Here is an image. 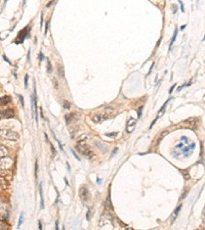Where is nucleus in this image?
<instances>
[{"label":"nucleus","mask_w":205,"mask_h":230,"mask_svg":"<svg viewBox=\"0 0 205 230\" xmlns=\"http://www.w3.org/2000/svg\"><path fill=\"white\" fill-rule=\"evenodd\" d=\"M76 149L80 152L82 156H85V158L91 159L92 156H94V152H92V150L90 149L89 146H87V145H86L82 140L79 141V144L76 146Z\"/></svg>","instance_id":"1"},{"label":"nucleus","mask_w":205,"mask_h":230,"mask_svg":"<svg viewBox=\"0 0 205 230\" xmlns=\"http://www.w3.org/2000/svg\"><path fill=\"white\" fill-rule=\"evenodd\" d=\"M0 136L4 139H8V140H18L20 137L17 132L7 130V129H0Z\"/></svg>","instance_id":"2"},{"label":"nucleus","mask_w":205,"mask_h":230,"mask_svg":"<svg viewBox=\"0 0 205 230\" xmlns=\"http://www.w3.org/2000/svg\"><path fill=\"white\" fill-rule=\"evenodd\" d=\"M32 113L35 117L36 123L38 124V113H37V96H36V89L34 86V94L32 96Z\"/></svg>","instance_id":"3"},{"label":"nucleus","mask_w":205,"mask_h":230,"mask_svg":"<svg viewBox=\"0 0 205 230\" xmlns=\"http://www.w3.org/2000/svg\"><path fill=\"white\" fill-rule=\"evenodd\" d=\"M29 31H30V28L26 27L25 29H23L22 31L19 33L18 37L16 39V43L17 44H20V43H23L25 41V39L27 38V36L29 35Z\"/></svg>","instance_id":"4"},{"label":"nucleus","mask_w":205,"mask_h":230,"mask_svg":"<svg viewBox=\"0 0 205 230\" xmlns=\"http://www.w3.org/2000/svg\"><path fill=\"white\" fill-rule=\"evenodd\" d=\"M12 161L10 160L9 158H7V156H2V158H0V168H5V169H7V168H9L10 166H12Z\"/></svg>","instance_id":"5"},{"label":"nucleus","mask_w":205,"mask_h":230,"mask_svg":"<svg viewBox=\"0 0 205 230\" xmlns=\"http://www.w3.org/2000/svg\"><path fill=\"white\" fill-rule=\"evenodd\" d=\"M80 199L82 201H84V203L89 199V190H88V188L85 187V186L81 187V189H80Z\"/></svg>","instance_id":"6"},{"label":"nucleus","mask_w":205,"mask_h":230,"mask_svg":"<svg viewBox=\"0 0 205 230\" xmlns=\"http://www.w3.org/2000/svg\"><path fill=\"white\" fill-rule=\"evenodd\" d=\"M135 125H137V121H135V119L130 118V119L128 120V122H127V124H126V132H128V133L132 132L135 128Z\"/></svg>","instance_id":"7"},{"label":"nucleus","mask_w":205,"mask_h":230,"mask_svg":"<svg viewBox=\"0 0 205 230\" xmlns=\"http://www.w3.org/2000/svg\"><path fill=\"white\" fill-rule=\"evenodd\" d=\"M110 118V116L108 115H96L92 117V121L94 122V123H103L104 121H106V120H108Z\"/></svg>","instance_id":"8"},{"label":"nucleus","mask_w":205,"mask_h":230,"mask_svg":"<svg viewBox=\"0 0 205 230\" xmlns=\"http://www.w3.org/2000/svg\"><path fill=\"white\" fill-rule=\"evenodd\" d=\"M2 118H12L14 117V111L10 109H7L5 111H1Z\"/></svg>","instance_id":"9"},{"label":"nucleus","mask_w":205,"mask_h":230,"mask_svg":"<svg viewBox=\"0 0 205 230\" xmlns=\"http://www.w3.org/2000/svg\"><path fill=\"white\" fill-rule=\"evenodd\" d=\"M10 97L9 96H3V97H0V105H5L8 102H10Z\"/></svg>","instance_id":"10"},{"label":"nucleus","mask_w":205,"mask_h":230,"mask_svg":"<svg viewBox=\"0 0 205 230\" xmlns=\"http://www.w3.org/2000/svg\"><path fill=\"white\" fill-rule=\"evenodd\" d=\"M8 154V150L7 148H5L4 146H1L0 145V158H2V156H6Z\"/></svg>","instance_id":"11"},{"label":"nucleus","mask_w":205,"mask_h":230,"mask_svg":"<svg viewBox=\"0 0 205 230\" xmlns=\"http://www.w3.org/2000/svg\"><path fill=\"white\" fill-rule=\"evenodd\" d=\"M39 193H40V199H41V209L44 208V201H43V190H42V184L39 185Z\"/></svg>","instance_id":"12"},{"label":"nucleus","mask_w":205,"mask_h":230,"mask_svg":"<svg viewBox=\"0 0 205 230\" xmlns=\"http://www.w3.org/2000/svg\"><path fill=\"white\" fill-rule=\"evenodd\" d=\"M176 35H178V29H176V30H174V34H173V36H172V38H171V41H170L169 49H171V47H172V45H173V43L176 42Z\"/></svg>","instance_id":"13"},{"label":"nucleus","mask_w":205,"mask_h":230,"mask_svg":"<svg viewBox=\"0 0 205 230\" xmlns=\"http://www.w3.org/2000/svg\"><path fill=\"white\" fill-rule=\"evenodd\" d=\"M74 116H75V114H71V115H67L66 116V121H67V123H72V121H73V119H74Z\"/></svg>","instance_id":"14"},{"label":"nucleus","mask_w":205,"mask_h":230,"mask_svg":"<svg viewBox=\"0 0 205 230\" xmlns=\"http://www.w3.org/2000/svg\"><path fill=\"white\" fill-rule=\"evenodd\" d=\"M181 209H182V205H180V206H178V209H176V211H174V213H173V219H172V220H176V217H178V212H180V210ZM173 221H172V222H173Z\"/></svg>","instance_id":"15"},{"label":"nucleus","mask_w":205,"mask_h":230,"mask_svg":"<svg viewBox=\"0 0 205 230\" xmlns=\"http://www.w3.org/2000/svg\"><path fill=\"white\" fill-rule=\"evenodd\" d=\"M24 218H25V216H24V213H21L20 220H19V224H18V228H20L21 225L23 224V222H24Z\"/></svg>","instance_id":"16"},{"label":"nucleus","mask_w":205,"mask_h":230,"mask_svg":"<svg viewBox=\"0 0 205 230\" xmlns=\"http://www.w3.org/2000/svg\"><path fill=\"white\" fill-rule=\"evenodd\" d=\"M63 105H64V107L66 109H69L71 107V104L69 101H67V100H64V101H63Z\"/></svg>","instance_id":"17"},{"label":"nucleus","mask_w":205,"mask_h":230,"mask_svg":"<svg viewBox=\"0 0 205 230\" xmlns=\"http://www.w3.org/2000/svg\"><path fill=\"white\" fill-rule=\"evenodd\" d=\"M106 136L107 137H111V138H115L117 136V132L115 133H106Z\"/></svg>","instance_id":"18"},{"label":"nucleus","mask_w":205,"mask_h":230,"mask_svg":"<svg viewBox=\"0 0 205 230\" xmlns=\"http://www.w3.org/2000/svg\"><path fill=\"white\" fill-rule=\"evenodd\" d=\"M47 72L48 73L51 72V64L49 61V59H47Z\"/></svg>","instance_id":"19"},{"label":"nucleus","mask_w":205,"mask_h":230,"mask_svg":"<svg viewBox=\"0 0 205 230\" xmlns=\"http://www.w3.org/2000/svg\"><path fill=\"white\" fill-rule=\"evenodd\" d=\"M90 217H91V211L88 210L87 214H86V219H87V220L89 221V220H90Z\"/></svg>","instance_id":"20"},{"label":"nucleus","mask_w":205,"mask_h":230,"mask_svg":"<svg viewBox=\"0 0 205 230\" xmlns=\"http://www.w3.org/2000/svg\"><path fill=\"white\" fill-rule=\"evenodd\" d=\"M48 27H49V21H47V23H46V27H45V31H44V35H45V36H46L47 31H48Z\"/></svg>","instance_id":"21"},{"label":"nucleus","mask_w":205,"mask_h":230,"mask_svg":"<svg viewBox=\"0 0 205 230\" xmlns=\"http://www.w3.org/2000/svg\"><path fill=\"white\" fill-rule=\"evenodd\" d=\"M37 172H38V162L35 163V177L37 178Z\"/></svg>","instance_id":"22"},{"label":"nucleus","mask_w":205,"mask_h":230,"mask_svg":"<svg viewBox=\"0 0 205 230\" xmlns=\"http://www.w3.org/2000/svg\"><path fill=\"white\" fill-rule=\"evenodd\" d=\"M4 184H5V183H4V180L2 179V178H0V189L4 187Z\"/></svg>","instance_id":"23"},{"label":"nucleus","mask_w":205,"mask_h":230,"mask_svg":"<svg viewBox=\"0 0 205 230\" xmlns=\"http://www.w3.org/2000/svg\"><path fill=\"white\" fill-rule=\"evenodd\" d=\"M180 4H181V9H182V11L184 12L185 11V8H184V4H183V2H182V0H180Z\"/></svg>","instance_id":"24"},{"label":"nucleus","mask_w":205,"mask_h":230,"mask_svg":"<svg viewBox=\"0 0 205 230\" xmlns=\"http://www.w3.org/2000/svg\"><path fill=\"white\" fill-rule=\"evenodd\" d=\"M25 87L27 88L28 87V75L25 76Z\"/></svg>","instance_id":"25"},{"label":"nucleus","mask_w":205,"mask_h":230,"mask_svg":"<svg viewBox=\"0 0 205 230\" xmlns=\"http://www.w3.org/2000/svg\"><path fill=\"white\" fill-rule=\"evenodd\" d=\"M20 100H21V102H22V106L25 107V104H24V97H23L22 95H20Z\"/></svg>","instance_id":"26"},{"label":"nucleus","mask_w":205,"mask_h":230,"mask_svg":"<svg viewBox=\"0 0 205 230\" xmlns=\"http://www.w3.org/2000/svg\"><path fill=\"white\" fill-rule=\"evenodd\" d=\"M43 59H44V56H43L42 52H41V51H40V52H39V61H43Z\"/></svg>","instance_id":"27"},{"label":"nucleus","mask_w":205,"mask_h":230,"mask_svg":"<svg viewBox=\"0 0 205 230\" xmlns=\"http://www.w3.org/2000/svg\"><path fill=\"white\" fill-rule=\"evenodd\" d=\"M43 26V14H41V19H40V27L42 28Z\"/></svg>","instance_id":"28"},{"label":"nucleus","mask_w":205,"mask_h":230,"mask_svg":"<svg viewBox=\"0 0 205 230\" xmlns=\"http://www.w3.org/2000/svg\"><path fill=\"white\" fill-rule=\"evenodd\" d=\"M176 84H173V85H172V87L170 88V90H169V94L172 93V91H173V89H174V87H176Z\"/></svg>","instance_id":"29"},{"label":"nucleus","mask_w":205,"mask_h":230,"mask_svg":"<svg viewBox=\"0 0 205 230\" xmlns=\"http://www.w3.org/2000/svg\"><path fill=\"white\" fill-rule=\"evenodd\" d=\"M51 151H53V156H55V148L53 147V145H51Z\"/></svg>","instance_id":"30"},{"label":"nucleus","mask_w":205,"mask_h":230,"mask_svg":"<svg viewBox=\"0 0 205 230\" xmlns=\"http://www.w3.org/2000/svg\"><path fill=\"white\" fill-rule=\"evenodd\" d=\"M30 54H31V51H30V49H29V51H28V61L30 63Z\"/></svg>","instance_id":"31"},{"label":"nucleus","mask_w":205,"mask_h":230,"mask_svg":"<svg viewBox=\"0 0 205 230\" xmlns=\"http://www.w3.org/2000/svg\"><path fill=\"white\" fill-rule=\"evenodd\" d=\"M142 109H143V106H141V109H139V117H141L142 116Z\"/></svg>","instance_id":"32"},{"label":"nucleus","mask_w":205,"mask_h":230,"mask_svg":"<svg viewBox=\"0 0 205 230\" xmlns=\"http://www.w3.org/2000/svg\"><path fill=\"white\" fill-rule=\"evenodd\" d=\"M73 154H74L75 159H77V160H78V161H80V159L78 158V156H76V154H75V151H74V150H73Z\"/></svg>","instance_id":"33"},{"label":"nucleus","mask_w":205,"mask_h":230,"mask_svg":"<svg viewBox=\"0 0 205 230\" xmlns=\"http://www.w3.org/2000/svg\"><path fill=\"white\" fill-rule=\"evenodd\" d=\"M3 59H5V61H7V63H8V64H10V61H8V59H7V57H6V55H3Z\"/></svg>","instance_id":"34"},{"label":"nucleus","mask_w":205,"mask_h":230,"mask_svg":"<svg viewBox=\"0 0 205 230\" xmlns=\"http://www.w3.org/2000/svg\"><path fill=\"white\" fill-rule=\"evenodd\" d=\"M185 28H186V25H185V26H182V27H181V30H184Z\"/></svg>","instance_id":"35"},{"label":"nucleus","mask_w":205,"mask_h":230,"mask_svg":"<svg viewBox=\"0 0 205 230\" xmlns=\"http://www.w3.org/2000/svg\"><path fill=\"white\" fill-rule=\"evenodd\" d=\"M39 229H42V225H41V222H39Z\"/></svg>","instance_id":"36"},{"label":"nucleus","mask_w":205,"mask_h":230,"mask_svg":"<svg viewBox=\"0 0 205 230\" xmlns=\"http://www.w3.org/2000/svg\"><path fill=\"white\" fill-rule=\"evenodd\" d=\"M1 119H3V118H2V115H1V111H0V120H1Z\"/></svg>","instance_id":"37"},{"label":"nucleus","mask_w":205,"mask_h":230,"mask_svg":"<svg viewBox=\"0 0 205 230\" xmlns=\"http://www.w3.org/2000/svg\"><path fill=\"white\" fill-rule=\"evenodd\" d=\"M0 175H2V172L1 171H0Z\"/></svg>","instance_id":"38"},{"label":"nucleus","mask_w":205,"mask_h":230,"mask_svg":"<svg viewBox=\"0 0 205 230\" xmlns=\"http://www.w3.org/2000/svg\"><path fill=\"white\" fill-rule=\"evenodd\" d=\"M0 212H1V211H0Z\"/></svg>","instance_id":"39"}]
</instances>
